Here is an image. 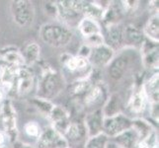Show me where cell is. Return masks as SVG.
<instances>
[{
  "label": "cell",
  "instance_id": "cell-1",
  "mask_svg": "<svg viewBox=\"0 0 159 148\" xmlns=\"http://www.w3.org/2000/svg\"><path fill=\"white\" fill-rule=\"evenodd\" d=\"M37 64L40 73L36 76V97L52 101L65 89L66 82L61 72L48 62L40 60Z\"/></svg>",
  "mask_w": 159,
  "mask_h": 148
},
{
  "label": "cell",
  "instance_id": "cell-2",
  "mask_svg": "<svg viewBox=\"0 0 159 148\" xmlns=\"http://www.w3.org/2000/svg\"><path fill=\"white\" fill-rule=\"evenodd\" d=\"M59 63L61 66L60 72L66 83L90 78L94 70L87 58L73 56L68 52L60 54Z\"/></svg>",
  "mask_w": 159,
  "mask_h": 148
},
{
  "label": "cell",
  "instance_id": "cell-3",
  "mask_svg": "<svg viewBox=\"0 0 159 148\" xmlns=\"http://www.w3.org/2000/svg\"><path fill=\"white\" fill-rule=\"evenodd\" d=\"M41 40L52 47H64L73 39V31L57 21L48 22L42 25L39 31Z\"/></svg>",
  "mask_w": 159,
  "mask_h": 148
},
{
  "label": "cell",
  "instance_id": "cell-4",
  "mask_svg": "<svg viewBox=\"0 0 159 148\" xmlns=\"http://www.w3.org/2000/svg\"><path fill=\"white\" fill-rule=\"evenodd\" d=\"M134 49L123 48L122 51L116 52L112 61L106 67L107 74L112 81L120 82L129 74L134 61Z\"/></svg>",
  "mask_w": 159,
  "mask_h": 148
},
{
  "label": "cell",
  "instance_id": "cell-5",
  "mask_svg": "<svg viewBox=\"0 0 159 148\" xmlns=\"http://www.w3.org/2000/svg\"><path fill=\"white\" fill-rule=\"evenodd\" d=\"M0 122L3 128L2 130L6 134L10 143H14L15 141L19 140L18 117L12 99L5 98L0 104Z\"/></svg>",
  "mask_w": 159,
  "mask_h": 148
},
{
  "label": "cell",
  "instance_id": "cell-6",
  "mask_svg": "<svg viewBox=\"0 0 159 148\" xmlns=\"http://www.w3.org/2000/svg\"><path fill=\"white\" fill-rule=\"evenodd\" d=\"M57 19L62 25L68 27L69 29L77 28L79 22L84 18L81 14L79 1H57Z\"/></svg>",
  "mask_w": 159,
  "mask_h": 148
},
{
  "label": "cell",
  "instance_id": "cell-7",
  "mask_svg": "<svg viewBox=\"0 0 159 148\" xmlns=\"http://www.w3.org/2000/svg\"><path fill=\"white\" fill-rule=\"evenodd\" d=\"M149 107V102L142 90V84L134 86L128 100L125 102L124 114L130 119L141 118L146 109Z\"/></svg>",
  "mask_w": 159,
  "mask_h": 148
},
{
  "label": "cell",
  "instance_id": "cell-8",
  "mask_svg": "<svg viewBox=\"0 0 159 148\" xmlns=\"http://www.w3.org/2000/svg\"><path fill=\"white\" fill-rule=\"evenodd\" d=\"M10 12L13 21L21 28L30 27L35 21V7L28 0H16L10 2Z\"/></svg>",
  "mask_w": 159,
  "mask_h": 148
},
{
  "label": "cell",
  "instance_id": "cell-9",
  "mask_svg": "<svg viewBox=\"0 0 159 148\" xmlns=\"http://www.w3.org/2000/svg\"><path fill=\"white\" fill-rule=\"evenodd\" d=\"M36 87V74L32 68L28 66H22L18 69L16 75L13 89L9 99L12 97L24 98L28 96L32 90Z\"/></svg>",
  "mask_w": 159,
  "mask_h": 148
},
{
  "label": "cell",
  "instance_id": "cell-10",
  "mask_svg": "<svg viewBox=\"0 0 159 148\" xmlns=\"http://www.w3.org/2000/svg\"><path fill=\"white\" fill-rule=\"evenodd\" d=\"M68 148H84L89 136L83 123V119H71L66 130L62 133Z\"/></svg>",
  "mask_w": 159,
  "mask_h": 148
},
{
  "label": "cell",
  "instance_id": "cell-11",
  "mask_svg": "<svg viewBox=\"0 0 159 148\" xmlns=\"http://www.w3.org/2000/svg\"><path fill=\"white\" fill-rule=\"evenodd\" d=\"M109 96V89L105 82L99 80L94 83L91 89L82 99L81 105L84 109H89V112L96 109H101Z\"/></svg>",
  "mask_w": 159,
  "mask_h": 148
},
{
  "label": "cell",
  "instance_id": "cell-12",
  "mask_svg": "<svg viewBox=\"0 0 159 148\" xmlns=\"http://www.w3.org/2000/svg\"><path fill=\"white\" fill-rule=\"evenodd\" d=\"M131 128V119L125 114H119L117 116L104 118L103 133L110 139L122 133L123 131Z\"/></svg>",
  "mask_w": 159,
  "mask_h": 148
},
{
  "label": "cell",
  "instance_id": "cell-13",
  "mask_svg": "<svg viewBox=\"0 0 159 148\" xmlns=\"http://www.w3.org/2000/svg\"><path fill=\"white\" fill-rule=\"evenodd\" d=\"M36 148H68V146L63 135L50 125L42 130L37 139Z\"/></svg>",
  "mask_w": 159,
  "mask_h": 148
},
{
  "label": "cell",
  "instance_id": "cell-14",
  "mask_svg": "<svg viewBox=\"0 0 159 148\" xmlns=\"http://www.w3.org/2000/svg\"><path fill=\"white\" fill-rule=\"evenodd\" d=\"M159 49L158 43L152 41L145 40L139 48V56L141 65L146 69H158L159 63Z\"/></svg>",
  "mask_w": 159,
  "mask_h": 148
},
{
  "label": "cell",
  "instance_id": "cell-15",
  "mask_svg": "<svg viewBox=\"0 0 159 148\" xmlns=\"http://www.w3.org/2000/svg\"><path fill=\"white\" fill-rule=\"evenodd\" d=\"M124 25L117 23L107 26L102 32L104 37V43L111 47L115 52H118L124 48Z\"/></svg>",
  "mask_w": 159,
  "mask_h": 148
},
{
  "label": "cell",
  "instance_id": "cell-16",
  "mask_svg": "<svg viewBox=\"0 0 159 148\" xmlns=\"http://www.w3.org/2000/svg\"><path fill=\"white\" fill-rule=\"evenodd\" d=\"M115 54H116V52L111 47H109L107 45L103 43L99 47L91 48L88 60L93 69L99 70L102 68H106L108 66L109 63L114 58Z\"/></svg>",
  "mask_w": 159,
  "mask_h": 148
},
{
  "label": "cell",
  "instance_id": "cell-17",
  "mask_svg": "<svg viewBox=\"0 0 159 148\" xmlns=\"http://www.w3.org/2000/svg\"><path fill=\"white\" fill-rule=\"evenodd\" d=\"M145 40L143 32L134 24L124 25V48L139 51Z\"/></svg>",
  "mask_w": 159,
  "mask_h": 148
},
{
  "label": "cell",
  "instance_id": "cell-18",
  "mask_svg": "<svg viewBox=\"0 0 159 148\" xmlns=\"http://www.w3.org/2000/svg\"><path fill=\"white\" fill-rule=\"evenodd\" d=\"M48 119L51 122V127L62 134L71 122V114L62 106H54Z\"/></svg>",
  "mask_w": 159,
  "mask_h": 148
},
{
  "label": "cell",
  "instance_id": "cell-19",
  "mask_svg": "<svg viewBox=\"0 0 159 148\" xmlns=\"http://www.w3.org/2000/svg\"><path fill=\"white\" fill-rule=\"evenodd\" d=\"M83 123L89 137L103 133L104 116L101 109H96L86 113L83 117Z\"/></svg>",
  "mask_w": 159,
  "mask_h": 148
},
{
  "label": "cell",
  "instance_id": "cell-20",
  "mask_svg": "<svg viewBox=\"0 0 159 148\" xmlns=\"http://www.w3.org/2000/svg\"><path fill=\"white\" fill-rule=\"evenodd\" d=\"M125 101L119 92H113L109 94L106 102L101 108L104 118H110L117 116L119 114H124Z\"/></svg>",
  "mask_w": 159,
  "mask_h": 148
},
{
  "label": "cell",
  "instance_id": "cell-21",
  "mask_svg": "<svg viewBox=\"0 0 159 148\" xmlns=\"http://www.w3.org/2000/svg\"><path fill=\"white\" fill-rule=\"evenodd\" d=\"M93 74V73H92ZM99 81V80H95L93 75H91L90 78L87 79H82V80H76L68 83V93L70 98L74 100L75 102L81 103L82 99L84 98V96L87 94L91 87L94 85L95 82Z\"/></svg>",
  "mask_w": 159,
  "mask_h": 148
},
{
  "label": "cell",
  "instance_id": "cell-22",
  "mask_svg": "<svg viewBox=\"0 0 159 148\" xmlns=\"http://www.w3.org/2000/svg\"><path fill=\"white\" fill-rule=\"evenodd\" d=\"M0 61L15 67L25 66L20 49L14 46H7L0 49Z\"/></svg>",
  "mask_w": 159,
  "mask_h": 148
},
{
  "label": "cell",
  "instance_id": "cell-23",
  "mask_svg": "<svg viewBox=\"0 0 159 148\" xmlns=\"http://www.w3.org/2000/svg\"><path fill=\"white\" fill-rule=\"evenodd\" d=\"M21 52L22 57L24 59V62L26 66L32 68L35 64L40 61L41 56V47L39 43L36 42H28L24 46L23 49Z\"/></svg>",
  "mask_w": 159,
  "mask_h": 148
},
{
  "label": "cell",
  "instance_id": "cell-24",
  "mask_svg": "<svg viewBox=\"0 0 159 148\" xmlns=\"http://www.w3.org/2000/svg\"><path fill=\"white\" fill-rule=\"evenodd\" d=\"M110 140H112L122 148H138L139 136L133 128H130Z\"/></svg>",
  "mask_w": 159,
  "mask_h": 148
},
{
  "label": "cell",
  "instance_id": "cell-25",
  "mask_svg": "<svg viewBox=\"0 0 159 148\" xmlns=\"http://www.w3.org/2000/svg\"><path fill=\"white\" fill-rule=\"evenodd\" d=\"M142 90L149 104L158 103L159 101V74L155 71L144 83H142Z\"/></svg>",
  "mask_w": 159,
  "mask_h": 148
},
{
  "label": "cell",
  "instance_id": "cell-26",
  "mask_svg": "<svg viewBox=\"0 0 159 148\" xmlns=\"http://www.w3.org/2000/svg\"><path fill=\"white\" fill-rule=\"evenodd\" d=\"M77 29L83 39L91 37L93 35L102 34V26L97 22L90 18H82L77 26Z\"/></svg>",
  "mask_w": 159,
  "mask_h": 148
},
{
  "label": "cell",
  "instance_id": "cell-27",
  "mask_svg": "<svg viewBox=\"0 0 159 148\" xmlns=\"http://www.w3.org/2000/svg\"><path fill=\"white\" fill-rule=\"evenodd\" d=\"M28 106L32 108L35 112L40 114L41 116L46 117L47 119L50 116L51 112L52 111L53 107L56 106L52 101L45 100L39 97H33L28 100Z\"/></svg>",
  "mask_w": 159,
  "mask_h": 148
},
{
  "label": "cell",
  "instance_id": "cell-28",
  "mask_svg": "<svg viewBox=\"0 0 159 148\" xmlns=\"http://www.w3.org/2000/svg\"><path fill=\"white\" fill-rule=\"evenodd\" d=\"M143 35L147 40L154 43L159 42V16L158 14H153L147 20L144 28L142 29Z\"/></svg>",
  "mask_w": 159,
  "mask_h": 148
},
{
  "label": "cell",
  "instance_id": "cell-29",
  "mask_svg": "<svg viewBox=\"0 0 159 148\" xmlns=\"http://www.w3.org/2000/svg\"><path fill=\"white\" fill-rule=\"evenodd\" d=\"M131 128H133L136 133L139 136V141L147 137L151 132L156 130L155 128H153L151 123L148 120L144 119L143 118H136V119H131Z\"/></svg>",
  "mask_w": 159,
  "mask_h": 148
},
{
  "label": "cell",
  "instance_id": "cell-30",
  "mask_svg": "<svg viewBox=\"0 0 159 148\" xmlns=\"http://www.w3.org/2000/svg\"><path fill=\"white\" fill-rule=\"evenodd\" d=\"M110 138L104 133H100L96 136L89 137L86 141L84 148H106Z\"/></svg>",
  "mask_w": 159,
  "mask_h": 148
},
{
  "label": "cell",
  "instance_id": "cell-31",
  "mask_svg": "<svg viewBox=\"0 0 159 148\" xmlns=\"http://www.w3.org/2000/svg\"><path fill=\"white\" fill-rule=\"evenodd\" d=\"M42 130L43 128H41L40 123L35 122V120H30L24 124V132L31 138L38 139L42 133Z\"/></svg>",
  "mask_w": 159,
  "mask_h": 148
},
{
  "label": "cell",
  "instance_id": "cell-32",
  "mask_svg": "<svg viewBox=\"0 0 159 148\" xmlns=\"http://www.w3.org/2000/svg\"><path fill=\"white\" fill-rule=\"evenodd\" d=\"M138 148H158V133L154 130L147 137L139 141Z\"/></svg>",
  "mask_w": 159,
  "mask_h": 148
},
{
  "label": "cell",
  "instance_id": "cell-33",
  "mask_svg": "<svg viewBox=\"0 0 159 148\" xmlns=\"http://www.w3.org/2000/svg\"><path fill=\"white\" fill-rule=\"evenodd\" d=\"M83 43L89 47L93 48L96 47H99L104 43V37L103 34H98V35H93L91 37L83 39Z\"/></svg>",
  "mask_w": 159,
  "mask_h": 148
},
{
  "label": "cell",
  "instance_id": "cell-34",
  "mask_svg": "<svg viewBox=\"0 0 159 148\" xmlns=\"http://www.w3.org/2000/svg\"><path fill=\"white\" fill-rule=\"evenodd\" d=\"M120 5L125 14L134 13L139 6V1H120Z\"/></svg>",
  "mask_w": 159,
  "mask_h": 148
},
{
  "label": "cell",
  "instance_id": "cell-35",
  "mask_svg": "<svg viewBox=\"0 0 159 148\" xmlns=\"http://www.w3.org/2000/svg\"><path fill=\"white\" fill-rule=\"evenodd\" d=\"M45 12L48 16L57 21V2H47L45 4Z\"/></svg>",
  "mask_w": 159,
  "mask_h": 148
},
{
  "label": "cell",
  "instance_id": "cell-36",
  "mask_svg": "<svg viewBox=\"0 0 159 148\" xmlns=\"http://www.w3.org/2000/svg\"><path fill=\"white\" fill-rule=\"evenodd\" d=\"M148 111H149V114L150 117L157 122L158 123V114H159V110H158V103H153V104H149L148 107Z\"/></svg>",
  "mask_w": 159,
  "mask_h": 148
},
{
  "label": "cell",
  "instance_id": "cell-37",
  "mask_svg": "<svg viewBox=\"0 0 159 148\" xmlns=\"http://www.w3.org/2000/svg\"><path fill=\"white\" fill-rule=\"evenodd\" d=\"M90 51H91V47H89L88 46L84 45V43H82V46L80 47L79 51H78L77 56L88 59V56H89V54H90Z\"/></svg>",
  "mask_w": 159,
  "mask_h": 148
},
{
  "label": "cell",
  "instance_id": "cell-38",
  "mask_svg": "<svg viewBox=\"0 0 159 148\" xmlns=\"http://www.w3.org/2000/svg\"><path fill=\"white\" fill-rule=\"evenodd\" d=\"M12 145H13V148H36L34 146H32L31 144L25 143V142H22L20 140L15 141L14 143H12Z\"/></svg>",
  "mask_w": 159,
  "mask_h": 148
},
{
  "label": "cell",
  "instance_id": "cell-39",
  "mask_svg": "<svg viewBox=\"0 0 159 148\" xmlns=\"http://www.w3.org/2000/svg\"><path fill=\"white\" fill-rule=\"evenodd\" d=\"M8 138L3 130H0V148H6V143Z\"/></svg>",
  "mask_w": 159,
  "mask_h": 148
},
{
  "label": "cell",
  "instance_id": "cell-40",
  "mask_svg": "<svg viewBox=\"0 0 159 148\" xmlns=\"http://www.w3.org/2000/svg\"><path fill=\"white\" fill-rule=\"evenodd\" d=\"M106 148H122L120 146H119L118 144H116L115 142H113L112 140H109L108 144H107V147Z\"/></svg>",
  "mask_w": 159,
  "mask_h": 148
},
{
  "label": "cell",
  "instance_id": "cell-41",
  "mask_svg": "<svg viewBox=\"0 0 159 148\" xmlns=\"http://www.w3.org/2000/svg\"><path fill=\"white\" fill-rule=\"evenodd\" d=\"M6 98V96H5V94H4V92H3V90L0 88V104L2 103V101L4 100V99Z\"/></svg>",
  "mask_w": 159,
  "mask_h": 148
}]
</instances>
